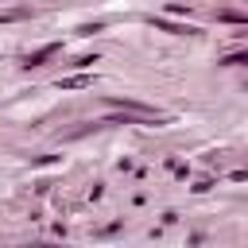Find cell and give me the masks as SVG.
<instances>
[{
  "instance_id": "obj_1",
  "label": "cell",
  "mask_w": 248,
  "mask_h": 248,
  "mask_svg": "<svg viewBox=\"0 0 248 248\" xmlns=\"http://www.w3.org/2000/svg\"><path fill=\"white\" fill-rule=\"evenodd\" d=\"M50 54H58V43H46V46H39L35 54H27V70H31V66H43Z\"/></svg>"
},
{
  "instance_id": "obj_2",
  "label": "cell",
  "mask_w": 248,
  "mask_h": 248,
  "mask_svg": "<svg viewBox=\"0 0 248 248\" xmlns=\"http://www.w3.org/2000/svg\"><path fill=\"white\" fill-rule=\"evenodd\" d=\"M81 85H89V78H66L62 81V89H81Z\"/></svg>"
},
{
  "instance_id": "obj_3",
  "label": "cell",
  "mask_w": 248,
  "mask_h": 248,
  "mask_svg": "<svg viewBox=\"0 0 248 248\" xmlns=\"http://www.w3.org/2000/svg\"><path fill=\"white\" fill-rule=\"evenodd\" d=\"M93 62H97V58H93V54H81V58H74V62H70V66H93Z\"/></svg>"
}]
</instances>
